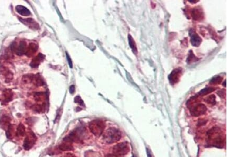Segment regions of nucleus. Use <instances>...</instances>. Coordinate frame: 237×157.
<instances>
[{
  "label": "nucleus",
  "instance_id": "6",
  "mask_svg": "<svg viewBox=\"0 0 237 157\" xmlns=\"http://www.w3.org/2000/svg\"><path fill=\"white\" fill-rule=\"evenodd\" d=\"M36 137L34 133L32 131H29L26 137L24 139V143H23V147L24 149L28 150L31 149L36 143Z\"/></svg>",
  "mask_w": 237,
  "mask_h": 157
},
{
  "label": "nucleus",
  "instance_id": "25",
  "mask_svg": "<svg viewBox=\"0 0 237 157\" xmlns=\"http://www.w3.org/2000/svg\"><path fill=\"white\" fill-rule=\"evenodd\" d=\"M44 106L43 105L36 104L34 105L33 106V110L36 111L37 112H41L44 110Z\"/></svg>",
  "mask_w": 237,
  "mask_h": 157
},
{
  "label": "nucleus",
  "instance_id": "12",
  "mask_svg": "<svg viewBox=\"0 0 237 157\" xmlns=\"http://www.w3.org/2000/svg\"><path fill=\"white\" fill-rule=\"evenodd\" d=\"M38 44L36 43L31 42L27 47L26 52L25 54L28 57H31L35 54V53L36 52V51H38Z\"/></svg>",
  "mask_w": 237,
  "mask_h": 157
},
{
  "label": "nucleus",
  "instance_id": "31",
  "mask_svg": "<svg viewBox=\"0 0 237 157\" xmlns=\"http://www.w3.org/2000/svg\"><path fill=\"white\" fill-rule=\"evenodd\" d=\"M224 86H225V87L226 86V81H225V84H224Z\"/></svg>",
  "mask_w": 237,
  "mask_h": 157
},
{
  "label": "nucleus",
  "instance_id": "7",
  "mask_svg": "<svg viewBox=\"0 0 237 157\" xmlns=\"http://www.w3.org/2000/svg\"><path fill=\"white\" fill-rule=\"evenodd\" d=\"M182 73V68H175L172 71L171 73H170V74L168 76L170 83L172 85H174L179 82L180 79L181 77Z\"/></svg>",
  "mask_w": 237,
  "mask_h": 157
},
{
  "label": "nucleus",
  "instance_id": "11",
  "mask_svg": "<svg viewBox=\"0 0 237 157\" xmlns=\"http://www.w3.org/2000/svg\"><path fill=\"white\" fill-rule=\"evenodd\" d=\"M192 17L195 20H202L204 18V13L201 9L195 8L192 9L191 11Z\"/></svg>",
  "mask_w": 237,
  "mask_h": 157
},
{
  "label": "nucleus",
  "instance_id": "14",
  "mask_svg": "<svg viewBox=\"0 0 237 157\" xmlns=\"http://www.w3.org/2000/svg\"><path fill=\"white\" fill-rule=\"evenodd\" d=\"M72 143L70 142V141L64 139L63 140V142L59 145V148L62 151H71L74 149Z\"/></svg>",
  "mask_w": 237,
  "mask_h": 157
},
{
  "label": "nucleus",
  "instance_id": "4",
  "mask_svg": "<svg viewBox=\"0 0 237 157\" xmlns=\"http://www.w3.org/2000/svg\"><path fill=\"white\" fill-rule=\"evenodd\" d=\"M219 129L217 128H213L210 131H209L208 133V137H209L210 139H212V143L214 145H222L223 143V138L221 137V135L219 134Z\"/></svg>",
  "mask_w": 237,
  "mask_h": 157
},
{
  "label": "nucleus",
  "instance_id": "5",
  "mask_svg": "<svg viewBox=\"0 0 237 157\" xmlns=\"http://www.w3.org/2000/svg\"><path fill=\"white\" fill-rule=\"evenodd\" d=\"M207 109L205 105L203 104H198L195 105L193 106L190 107V113L193 117H199L203 115L207 112Z\"/></svg>",
  "mask_w": 237,
  "mask_h": 157
},
{
  "label": "nucleus",
  "instance_id": "21",
  "mask_svg": "<svg viewBox=\"0 0 237 157\" xmlns=\"http://www.w3.org/2000/svg\"><path fill=\"white\" fill-rule=\"evenodd\" d=\"M25 133V128L23 124L20 123L17 128L16 135L18 136L23 137V136H24Z\"/></svg>",
  "mask_w": 237,
  "mask_h": 157
},
{
  "label": "nucleus",
  "instance_id": "2",
  "mask_svg": "<svg viewBox=\"0 0 237 157\" xmlns=\"http://www.w3.org/2000/svg\"><path fill=\"white\" fill-rule=\"evenodd\" d=\"M106 124L103 120L100 119H96L91 121L89 125L90 131L94 135L99 137L104 131Z\"/></svg>",
  "mask_w": 237,
  "mask_h": 157
},
{
  "label": "nucleus",
  "instance_id": "28",
  "mask_svg": "<svg viewBox=\"0 0 237 157\" xmlns=\"http://www.w3.org/2000/svg\"><path fill=\"white\" fill-rule=\"evenodd\" d=\"M70 92L71 94H73L75 92V86L74 85H72L70 87Z\"/></svg>",
  "mask_w": 237,
  "mask_h": 157
},
{
  "label": "nucleus",
  "instance_id": "20",
  "mask_svg": "<svg viewBox=\"0 0 237 157\" xmlns=\"http://www.w3.org/2000/svg\"><path fill=\"white\" fill-rule=\"evenodd\" d=\"M199 61V58L195 56L192 52V51H189V54L187 59V63L188 64H191L193 62L197 61Z\"/></svg>",
  "mask_w": 237,
  "mask_h": 157
},
{
  "label": "nucleus",
  "instance_id": "1",
  "mask_svg": "<svg viewBox=\"0 0 237 157\" xmlns=\"http://www.w3.org/2000/svg\"><path fill=\"white\" fill-rule=\"evenodd\" d=\"M121 132L114 127H110L106 130L103 135V139L107 143H115L119 141L121 138Z\"/></svg>",
  "mask_w": 237,
  "mask_h": 157
},
{
  "label": "nucleus",
  "instance_id": "18",
  "mask_svg": "<svg viewBox=\"0 0 237 157\" xmlns=\"http://www.w3.org/2000/svg\"><path fill=\"white\" fill-rule=\"evenodd\" d=\"M15 10L19 14L23 16H29L31 14V12L28 10V8L22 5H17L15 7Z\"/></svg>",
  "mask_w": 237,
  "mask_h": 157
},
{
  "label": "nucleus",
  "instance_id": "23",
  "mask_svg": "<svg viewBox=\"0 0 237 157\" xmlns=\"http://www.w3.org/2000/svg\"><path fill=\"white\" fill-rule=\"evenodd\" d=\"M222 79H223V78L222 77L220 76H217L214 77L211 79L210 83L212 85L219 84L221 83Z\"/></svg>",
  "mask_w": 237,
  "mask_h": 157
},
{
  "label": "nucleus",
  "instance_id": "26",
  "mask_svg": "<svg viewBox=\"0 0 237 157\" xmlns=\"http://www.w3.org/2000/svg\"><path fill=\"white\" fill-rule=\"evenodd\" d=\"M12 135V127L11 125L10 127H8V130H6V136L8 138V139H11Z\"/></svg>",
  "mask_w": 237,
  "mask_h": 157
},
{
  "label": "nucleus",
  "instance_id": "29",
  "mask_svg": "<svg viewBox=\"0 0 237 157\" xmlns=\"http://www.w3.org/2000/svg\"><path fill=\"white\" fill-rule=\"evenodd\" d=\"M147 156L148 157H152L151 154L149 152H147Z\"/></svg>",
  "mask_w": 237,
  "mask_h": 157
},
{
  "label": "nucleus",
  "instance_id": "30",
  "mask_svg": "<svg viewBox=\"0 0 237 157\" xmlns=\"http://www.w3.org/2000/svg\"><path fill=\"white\" fill-rule=\"evenodd\" d=\"M190 2H191V3H197V2H198V1H190Z\"/></svg>",
  "mask_w": 237,
  "mask_h": 157
},
{
  "label": "nucleus",
  "instance_id": "9",
  "mask_svg": "<svg viewBox=\"0 0 237 157\" xmlns=\"http://www.w3.org/2000/svg\"><path fill=\"white\" fill-rule=\"evenodd\" d=\"M189 36H190V41L193 46L198 47L199 46L202 42V39L198 34L192 30L189 31Z\"/></svg>",
  "mask_w": 237,
  "mask_h": 157
},
{
  "label": "nucleus",
  "instance_id": "19",
  "mask_svg": "<svg viewBox=\"0 0 237 157\" xmlns=\"http://www.w3.org/2000/svg\"><path fill=\"white\" fill-rule=\"evenodd\" d=\"M128 40H129V44L130 47L132 49V51L134 54H137V46H136V42L134 40L130 34L128 36Z\"/></svg>",
  "mask_w": 237,
  "mask_h": 157
},
{
  "label": "nucleus",
  "instance_id": "13",
  "mask_svg": "<svg viewBox=\"0 0 237 157\" xmlns=\"http://www.w3.org/2000/svg\"><path fill=\"white\" fill-rule=\"evenodd\" d=\"M13 96V94L11 89H5L3 93L2 102L3 104L8 103L10 101H12Z\"/></svg>",
  "mask_w": 237,
  "mask_h": 157
},
{
  "label": "nucleus",
  "instance_id": "32",
  "mask_svg": "<svg viewBox=\"0 0 237 157\" xmlns=\"http://www.w3.org/2000/svg\"><path fill=\"white\" fill-rule=\"evenodd\" d=\"M114 157H116V156H114Z\"/></svg>",
  "mask_w": 237,
  "mask_h": 157
},
{
  "label": "nucleus",
  "instance_id": "22",
  "mask_svg": "<svg viewBox=\"0 0 237 157\" xmlns=\"http://www.w3.org/2000/svg\"><path fill=\"white\" fill-rule=\"evenodd\" d=\"M215 89L213 87H207L201 90V91L199 93V94L201 96H205L206 95L209 94L210 93L213 92V91H215Z\"/></svg>",
  "mask_w": 237,
  "mask_h": 157
},
{
  "label": "nucleus",
  "instance_id": "3",
  "mask_svg": "<svg viewBox=\"0 0 237 157\" xmlns=\"http://www.w3.org/2000/svg\"><path fill=\"white\" fill-rule=\"evenodd\" d=\"M129 151V145L127 142H122L117 144L114 145L112 149L113 154L116 157L126 155Z\"/></svg>",
  "mask_w": 237,
  "mask_h": 157
},
{
  "label": "nucleus",
  "instance_id": "15",
  "mask_svg": "<svg viewBox=\"0 0 237 157\" xmlns=\"http://www.w3.org/2000/svg\"><path fill=\"white\" fill-rule=\"evenodd\" d=\"M26 43L24 41H21L18 47H16L15 53L17 55L21 56L23 54H25L26 51Z\"/></svg>",
  "mask_w": 237,
  "mask_h": 157
},
{
  "label": "nucleus",
  "instance_id": "10",
  "mask_svg": "<svg viewBox=\"0 0 237 157\" xmlns=\"http://www.w3.org/2000/svg\"><path fill=\"white\" fill-rule=\"evenodd\" d=\"M19 20L30 28L33 30H37L39 28L38 23L32 18L23 19L19 17Z\"/></svg>",
  "mask_w": 237,
  "mask_h": 157
},
{
  "label": "nucleus",
  "instance_id": "8",
  "mask_svg": "<svg viewBox=\"0 0 237 157\" xmlns=\"http://www.w3.org/2000/svg\"><path fill=\"white\" fill-rule=\"evenodd\" d=\"M0 74L4 79V82L6 83L10 82L13 78L12 72L8 68L3 66L0 67Z\"/></svg>",
  "mask_w": 237,
  "mask_h": 157
},
{
  "label": "nucleus",
  "instance_id": "17",
  "mask_svg": "<svg viewBox=\"0 0 237 157\" xmlns=\"http://www.w3.org/2000/svg\"><path fill=\"white\" fill-rule=\"evenodd\" d=\"M0 125L4 129L8 130L10 125V118L8 116L4 115L0 119Z\"/></svg>",
  "mask_w": 237,
  "mask_h": 157
},
{
  "label": "nucleus",
  "instance_id": "27",
  "mask_svg": "<svg viewBox=\"0 0 237 157\" xmlns=\"http://www.w3.org/2000/svg\"><path fill=\"white\" fill-rule=\"evenodd\" d=\"M66 58H67V60H68V62L69 63V65L70 66V68H72V62L71 61V59L70 58V57L69 56V55L68 54L67 52H66Z\"/></svg>",
  "mask_w": 237,
  "mask_h": 157
},
{
  "label": "nucleus",
  "instance_id": "16",
  "mask_svg": "<svg viewBox=\"0 0 237 157\" xmlns=\"http://www.w3.org/2000/svg\"><path fill=\"white\" fill-rule=\"evenodd\" d=\"M44 58L45 57L43 54H39L32 59V61L30 64V66L33 68L38 67L39 65L40 64V63L44 60Z\"/></svg>",
  "mask_w": 237,
  "mask_h": 157
},
{
  "label": "nucleus",
  "instance_id": "24",
  "mask_svg": "<svg viewBox=\"0 0 237 157\" xmlns=\"http://www.w3.org/2000/svg\"><path fill=\"white\" fill-rule=\"evenodd\" d=\"M205 102L209 104L215 105V95H211L207 97L205 99Z\"/></svg>",
  "mask_w": 237,
  "mask_h": 157
}]
</instances>
